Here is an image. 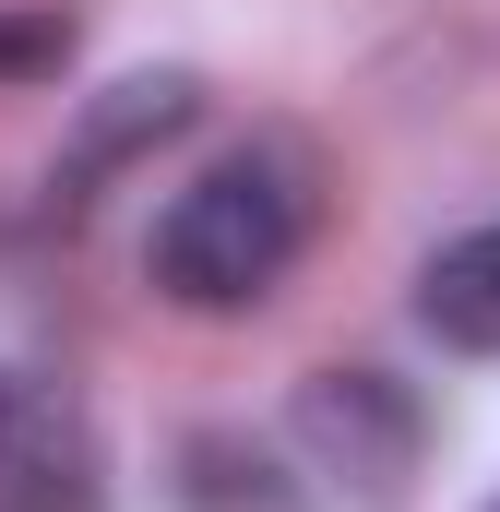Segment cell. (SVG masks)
<instances>
[{
  "label": "cell",
  "mask_w": 500,
  "mask_h": 512,
  "mask_svg": "<svg viewBox=\"0 0 500 512\" xmlns=\"http://www.w3.org/2000/svg\"><path fill=\"white\" fill-rule=\"evenodd\" d=\"M310 239V191L286 155H227L203 167L191 191H167L155 239H143V274L167 310H262L286 286V262Z\"/></svg>",
  "instance_id": "6da1fadb"
},
{
  "label": "cell",
  "mask_w": 500,
  "mask_h": 512,
  "mask_svg": "<svg viewBox=\"0 0 500 512\" xmlns=\"http://www.w3.org/2000/svg\"><path fill=\"white\" fill-rule=\"evenodd\" d=\"M286 441H298V465L346 512H393L405 477H417V393L381 382V370H322V382L298 393Z\"/></svg>",
  "instance_id": "7a4b0ae2"
},
{
  "label": "cell",
  "mask_w": 500,
  "mask_h": 512,
  "mask_svg": "<svg viewBox=\"0 0 500 512\" xmlns=\"http://www.w3.org/2000/svg\"><path fill=\"white\" fill-rule=\"evenodd\" d=\"M417 322L453 358H500V227H465L417 262Z\"/></svg>",
  "instance_id": "3957f363"
},
{
  "label": "cell",
  "mask_w": 500,
  "mask_h": 512,
  "mask_svg": "<svg viewBox=\"0 0 500 512\" xmlns=\"http://www.w3.org/2000/svg\"><path fill=\"white\" fill-rule=\"evenodd\" d=\"M72 60V24L60 12H0V84H36Z\"/></svg>",
  "instance_id": "277c9868"
},
{
  "label": "cell",
  "mask_w": 500,
  "mask_h": 512,
  "mask_svg": "<svg viewBox=\"0 0 500 512\" xmlns=\"http://www.w3.org/2000/svg\"><path fill=\"white\" fill-rule=\"evenodd\" d=\"M0 441H12V382H0Z\"/></svg>",
  "instance_id": "5b68a950"
},
{
  "label": "cell",
  "mask_w": 500,
  "mask_h": 512,
  "mask_svg": "<svg viewBox=\"0 0 500 512\" xmlns=\"http://www.w3.org/2000/svg\"><path fill=\"white\" fill-rule=\"evenodd\" d=\"M489 512H500V501H489Z\"/></svg>",
  "instance_id": "8992f818"
}]
</instances>
